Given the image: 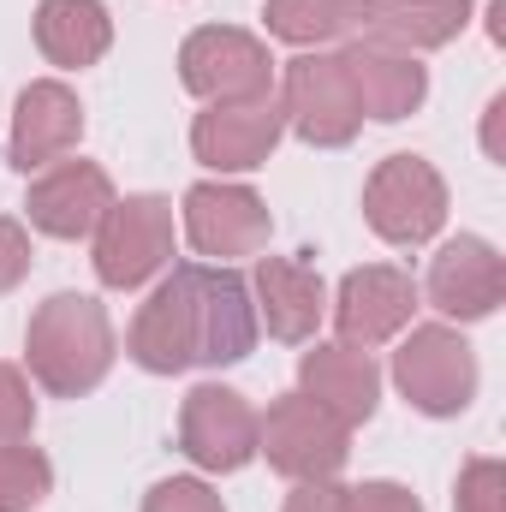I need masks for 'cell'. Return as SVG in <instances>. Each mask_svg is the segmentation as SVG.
Segmentation results:
<instances>
[{"instance_id":"44dd1931","label":"cell","mask_w":506,"mask_h":512,"mask_svg":"<svg viewBox=\"0 0 506 512\" xmlns=\"http://www.w3.org/2000/svg\"><path fill=\"white\" fill-rule=\"evenodd\" d=\"M358 6L364 0H268L262 18L280 42L322 48V42H352L358 36Z\"/></svg>"},{"instance_id":"7c38bea8","label":"cell","mask_w":506,"mask_h":512,"mask_svg":"<svg viewBox=\"0 0 506 512\" xmlns=\"http://www.w3.org/2000/svg\"><path fill=\"white\" fill-rule=\"evenodd\" d=\"M185 233L191 245L215 262L256 256L268 245V209L245 185H191L185 191Z\"/></svg>"},{"instance_id":"277c9868","label":"cell","mask_w":506,"mask_h":512,"mask_svg":"<svg viewBox=\"0 0 506 512\" xmlns=\"http://www.w3.org/2000/svg\"><path fill=\"white\" fill-rule=\"evenodd\" d=\"M280 120L298 131L304 143H316V149L352 143L358 126H364V108H358L352 78H346V60L340 54H298V60H286Z\"/></svg>"},{"instance_id":"9c48e42d","label":"cell","mask_w":506,"mask_h":512,"mask_svg":"<svg viewBox=\"0 0 506 512\" xmlns=\"http://www.w3.org/2000/svg\"><path fill=\"white\" fill-rule=\"evenodd\" d=\"M173 256V203L126 197L96 227V274L102 286H143Z\"/></svg>"},{"instance_id":"484cf974","label":"cell","mask_w":506,"mask_h":512,"mask_svg":"<svg viewBox=\"0 0 506 512\" xmlns=\"http://www.w3.org/2000/svg\"><path fill=\"white\" fill-rule=\"evenodd\" d=\"M340 512H423V507L399 483H364V489H346L340 495Z\"/></svg>"},{"instance_id":"4fadbf2b","label":"cell","mask_w":506,"mask_h":512,"mask_svg":"<svg viewBox=\"0 0 506 512\" xmlns=\"http://www.w3.org/2000/svg\"><path fill=\"white\" fill-rule=\"evenodd\" d=\"M280 108L262 96V102H221V108H209V114H197V126H191V149H197V161H209L215 173H245V167H262L268 155H274V143H280Z\"/></svg>"},{"instance_id":"f1b7e54d","label":"cell","mask_w":506,"mask_h":512,"mask_svg":"<svg viewBox=\"0 0 506 512\" xmlns=\"http://www.w3.org/2000/svg\"><path fill=\"white\" fill-rule=\"evenodd\" d=\"M501 114H506V96H495V102H489V120H483V149H489L495 161H501Z\"/></svg>"},{"instance_id":"8fae6325","label":"cell","mask_w":506,"mask_h":512,"mask_svg":"<svg viewBox=\"0 0 506 512\" xmlns=\"http://www.w3.org/2000/svg\"><path fill=\"white\" fill-rule=\"evenodd\" d=\"M24 209H30V227H42L48 239H90L114 209V185L96 161H60L30 185Z\"/></svg>"},{"instance_id":"7a4b0ae2","label":"cell","mask_w":506,"mask_h":512,"mask_svg":"<svg viewBox=\"0 0 506 512\" xmlns=\"http://www.w3.org/2000/svg\"><path fill=\"white\" fill-rule=\"evenodd\" d=\"M24 358H30V376L48 387V393L78 399V393L102 387V376L114 370V322H108V310L96 298L54 292L30 316Z\"/></svg>"},{"instance_id":"5b68a950","label":"cell","mask_w":506,"mask_h":512,"mask_svg":"<svg viewBox=\"0 0 506 512\" xmlns=\"http://www.w3.org/2000/svg\"><path fill=\"white\" fill-rule=\"evenodd\" d=\"M364 215L387 245H429L447 221V185L423 155H387L364 185Z\"/></svg>"},{"instance_id":"30bf717a","label":"cell","mask_w":506,"mask_h":512,"mask_svg":"<svg viewBox=\"0 0 506 512\" xmlns=\"http://www.w3.org/2000/svg\"><path fill=\"white\" fill-rule=\"evenodd\" d=\"M417 310V286L405 268H387V262H370V268H352L340 280V298H334V328H340V346H381L393 340Z\"/></svg>"},{"instance_id":"e0dca14e","label":"cell","mask_w":506,"mask_h":512,"mask_svg":"<svg viewBox=\"0 0 506 512\" xmlns=\"http://www.w3.org/2000/svg\"><path fill=\"white\" fill-rule=\"evenodd\" d=\"M84 137V108L66 84H30L18 96V114H12V161L30 173V167H48L60 161L72 143Z\"/></svg>"},{"instance_id":"ffe728a7","label":"cell","mask_w":506,"mask_h":512,"mask_svg":"<svg viewBox=\"0 0 506 512\" xmlns=\"http://www.w3.org/2000/svg\"><path fill=\"white\" fill-rule=\"evenodd\" d=\"M114 42V18L102 0H42L36 6V48L66 66V72H84L108 54Z\"/></svg>"},{"instance_id":"9a60e30c","label":"cell","mask_w":506,"mask_h":512,"mask_svg":"<svg viewBox=\"0 0 506 512\" xmlns=\"http://www.w3.org/2000/svg\"><path fill=\"white\" fill-rule=\"evenodd\" d=\"M340 60H346L352 90H358V108L370 120L393 126V120L417 114L423 96H429V72L417 66V54H399V48H381V42H346Z\"/></svg>"},{"instance_id":"6da1fadb","label":"cell","mask_w":506,"mask_h":512,"mask_svg":"<svg viewBox=\"0 0 506 512\" xmlns=\"http://www.w3.org/2000/svg\"><path fill=\"white\" fill-rule=\"evenodd\" d=\"M256 346L251 286L233 268L185 262L131 322V358L149 376H179L191 364H239Z\"/></svg>"},{"instance_id":"5bb4252c","label":"cell","mask_w":506,"mask_h":512,"mask_svg":"<svg viewBox=\"0 0 506 512\" xmlns=\"http://www.w3.org/2000/svg\"><path fill=\"white\" fill-rule=\"evenodd\" d=\"M506 298V262L495 256L489 239H453L447 251L429 262V304L459 322L495 316Z\"/></svg>"},{"instance_id":"7402d4cb","label":"cell","mask_w":506,"mask_h":512,"mask_svg":"<svg viewBox=\"0 0 506 512\" xmlns=\"http://www.w3.org/2000/svg\"><path fill=\"white\" fill-rule=\"evenodd\" d=\"M48 489H54V465L30 441L0 447V512H30Z\"/></svg>"},{"instance_id":"d4e9b609","label":"cell","mask_w":506,"mask_h":512,"mask_svg":"<svg viewBox=\"0 0 506 512\" xmlns=\"http://www.w3.org/2000/svg\"><path fill=\"white\" fill-rule=\"evenodd\" d=\"M143 512H227V507H221V495H215L209 483H197V477H167V483L149 489Z\"/></svg>"},{"instance_id":"ac0fdd59","label":"cell","mask_w":506,"mask_h":512,"mask_svg":"<svg viewBox=\"0 0 506 512\" xmlns=\"http://www.w3.org/2000/svg\"><path fill=\"white\" fill-rule=\"evenodd\" d=\"M298 376H304V393L322 411H334L340 423H370L376 417L381 370L370 364V352H358V346H316V352H304Z\"/></svg>"},{"instance_id":"83f0119b","label":"cell","mask_w":506,"mask_h":512,"mask_svg":"<svg viewBox=\"0 0 506 512\" xmlns=\"http://www.w3.org/2000/svg\"><path fill=\"white\" fill-rule=\"evenodd\" d=\"M340 495L346 489H334V483H298V495L286 501V512H340Z\"/></svg>"},{"instance_id":"52a82bcc","label":"cell","mask_w":506,"mask_h":512,"mask_svg":"<svg viewBox=\"0 0 506 512\" xmlns=\"http://www.w3.org/2000/svg\"><path fill=\"white\" fill-rule=\"evenodd\" d=\"M393 382L417 411L453 417L477 393V358H471L465 334H453V328H411V340L393 352Z\"/></svg>"},{"instance_id":"cb8c5ba5","label":"cell","mask_w":506,"mask_h":512,"mask_svg":"<svg viewBox=\"0 0 506 512\" xmlns=\"http://www.w3.org/2000/svg\"><path fill=\"white\" fill-rule=\"evenodd\" d=\"M30 423H36V399H30V382H24L12 364H0V447L24 441V435H30Z\"/></svg>"},{"instance_id":"ba28073f","label":"cell","mask_w":506,"mask_h":512,"mask_svg":"<svg viewBox=\"0 0 506 512\" xmlns=\"http://www.w3.org/2000/svg\"><path fill=\"white\" fill-rule=\"evenodd\" d=\"M256 429H262V417L251 411L245 393L215 387V382L185 393L179 447H185L191 465H203V471H245L256 459Z\"/></svg>"},{"instance_id":"3957f363","label":"cell","mask_w":506,"mask_h":512,"mask_svg":"<svg viewBox=\"0 0 506 512\" xmlns=\"http://www.w3.org/2000/svg\"><path fill=\"white\" fill-rule=\"evenodd\" d=\"M256 453H268V465L280 477L298 483H334L346 453H352V423H340L334 411H322L310 393H280L256 429Z\"/></svg>"},{"instance_id":"d6986e66","label":"cell","mask_w":506,"mask_h":512,"mask_svg":"<svg viewBox=\"0 0 506 512\" xmlns=\"http://www.w3.org/2000/svg\"><path fill=\"white\" fill-rule=\"evenodd\" d=\"M256 298H262V322H268L274 340H310L322 310H328L322 274L310 262H292V256H262L256 262Z\"/></svg>"},{"instance_id":"4316f807","label":"cell","mask_w":506,"mask_h":512,"mask_svg":"<svg viewBox=\"0 0 506 512\" xmlns=\"http://www.w3.org/2000/svg\"><path fill=\"white\" fill-rule=\"evenodd\" d=\"M24 274H30V233L0 215V292H12Z\"/></svg>"},{"instance_id":"603a6c76","label":"cell","mask_w":506,"mask_h":512,"mask_svg":"<svg viewBox=\"0 0 506 512\" xmlns=\"http://www.w3.org/2000/svg\"><path fill=\"white\" fill-rule=\"evenodd\" d=\"M453 512H506L501 459H471L459 471V501H453Z\"/></svg>"},{"instance_id":"2e32d148","label":"cell","mask_w":506,"mask_h":512,"mask_svg":"<svg viewBox=\"0 0 506 512\" xmlns=\"http://www.w3.org/2000/svg\"><path fill=\"white\" fill-rule=\"evenodd\" d=\"M465 18H471L465 0H364L352 42H381V48H399V54H423V48H447L465 30Z\"/></svg>"},{"instance_id":"8992f818","label":"cell","mask_w":506,"mask_h":512,"mask_svg":"<svg viewBox=\"0 0 506 512\" xmlns=\"http://www.w3.org/2000/svg\"><path fill=\"white\" fill-rule=\"evenodd\" d=\"M179 78L191 96L203 102H262L268 84H274V60L268 48L233 30V24H209V30H191L185 48H179Z\"/></svg>"}]
</instances>
